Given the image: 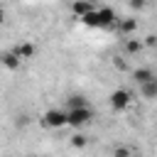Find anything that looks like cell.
Returning a JSON list of instances; mask_svg holds the SVG:
<instances>
[{
    "mask_svg": "<svg viewBox=\"0 0 157 157\" xmlns=\"http://www.w3.org/2000/svg\"><path fill=\"white\" fill-rule=\"evenodd\" d=\"M69 142H71V147H76V150H83V147L88 145V137H86V135H81V132H76V135H74Z\"/></svg>",
    "mask_w": 157,
    "mask_h": 157,
    "instance_id": "cell-13",
    "label": "cell"
},
{
    "mask_svg": "<svg viewBox=\"0 0 157 157\" xmlns=\"http://www.w3.org/2000/svg\"><path fill=\"white\" fill-rule=\"evenodd\" d=\"M118 29L123 34H132L137 29V20L135 17H123V20H118Z\"/></svg>",
    "mask_w": 157,
    "mask_h": 157,
    "instance_id": "cell-10",
    "label": "cell"
},
{
    "mask_svg": "<svg viewBox=\"0 0 157 157\" xmlns=\"http://www.w3.org/2000/svg\"><path fill=\"white\" fill-rule=\"evenodd\" d=\"M113 157H132V150L125 147V145H118V147L113 150Z\"/></svg>",
    "mask_w": 157,
    "mask_h": 157,
    "instance_id": "cell-14",
    "label": "cell"
},
{
    "mask_svg": "<svg viewBox=\"0 0 157 157\" xmlns=\"http://www.w3.org/2000/svg\"><path fill=\"white\" fill-rule=\"evenodd\" d=\"M66 120H69V125L71 128H83V125H88L91 120H93V110H91V105H86V108H71V110H66Z\"/></svg>",
    "mask_w": 157,
    "mask_h": 157,
    "instance_id": "cell-2",
    "label": "cell"
},
{
    "mask_svg": "<svg viewBox=\"0 0 157 157\" xmlns=\"http://www.w3.org/2000/svg\"><path fill=\"white\" fill-rule=\"evenodd\" d=\"M27 157H34V155H27Z\"/></svg>",
    "mask_w": 157,
    "mask_h": 157,
    "instance_id": "cell-17",
    "label": "cell"
},
{
    "mask_svg": "<svg viewBox=\"0 0 157 157\" xmlns=\"http://www.w3.org/2000/svg\"><path fill=\"white\" fill-rule=\"evenodd\" d=\"M108 101H110V108L113 110H125L128 105H130V101H132V93L128 91V88H115L110 96H108Z\"/></svg>",
    "mask_w": 157,
    "mask_h": 157,
    "instance_id": "cell-4",
    "label": "cell"
},
{
    "mask_svg": "<svg viewBox=\"0 0 157 157\" xmlns=\"http://www.w3.org/2000/svg\"><path fill=\"white\" fill-rule=\"evenodd\" d=\"M140 93H142V98L155 101V98H157V76H155L152 81H147L145 86H140Z\"/></svg>",
    "mask_w": 157,
    "mask_h": 157,
    "instance_id": "cell-9",
    "label": "cell"
},
{
    "mask_svg": "<svg viewBox=\"0 0 157 157\" xmlns=\"http://www.w3.org/2000/svg\"><path fill=\"white\" fill-rule=\"evenodd\" d=\"M0 64H2L5 69H10V71H17L20 64H22V59L10 49V52H0Z\"/></svg>",
    "mask_w": 157,
    "mask_h": 157,
    "instance_id": "cell-5",
    "label": "cell"
},
{
    "mask_svg": "<svg viewBox=\"0 0 157 157\" xmlns=\"http://www.w3.org/2000/svg\"><path fill=\"white\" fill-rule=\"evenodd\" d=\"M130 7H132V10H142V7H145V2H142V0H132V2H130Z\"/></svg>",
    "mask_w": 157,
    "mask_h": 157,
    "instance_id": "cell-15",
    "label": "cell"
},
{
    "mask_svg": "<svg viewBox=\"0 0 157 157\" xmlns=\"http://www.w3.org/2000/svg\"><path fill=\"white\" fill-rule=\"evenodd\" d=\"M42 123H44L47 128L59 130V128L69 125V120H66V110H61V108H49V110L42 115Z\"/></svg>",
    "mask_w": 157,
    "mask_h": 157,
    "instance_id": "cell-3",
    "label": "cell"
},
{
    "mask_svg": "<svg viewBox=\"0 0 157 157\" xmlns=\"http://www.w3.org/2000/svg\"><path fill=\"white\" fill-rule=\"evenodd\" d=\"M93 10H96V7H93L91 2H86V0H76V2H71V12H74V15H78L81 20H83L88 12H93Z\"/></svg>",
    "mask_w": 157,
    "mask_h": 157,
    "instance_id": "cell-7",
    "label": "cell"
},
{
    "mask_svg": "<svg viewBox=\"0 0 157 157\" xmlns=\"http://www.w3.org/2000/svg\"><path fill=\"white\" fill-rule=\"evenodd\" d=\"M125 52H128V54L142 52V42H140V39H125Z\"/></svg>",
    "mask_w": 157,
    "mask_h": 157,
    "instance_id": "cell-12",
    "label": "cell"
},
{
    "mask_svg": "<svg viewBox=\"0 0 157 157\" xmlns=\"http://www.w3.org/2000/svg\"><path fill=\"white\" fill-rule=\"evenodd\" d=\"M81 22H83V25H88V27L108 29V27H113V25H115V10H113V7H96V10H93V12H88Z\"/></svg>",
    "mask_w": 157,
    "mask_h": 157,
    "instance_id": "cell-1",
    "label": "cell"
},
{
    "mask_svg": "<svg viewBox=\"0 0 157 157\" xmlns=\"http://www.w3.org/2000/svg\"><path fill=\"white\" fill-rule=\"evenodd\" d=\"M0 20H2V7H0Z\"/></svg>",
    "mask_w": 157,
    "mask_h": 157,
    "instance_id": "cell-16",
    "label": "cell"
},
{
    "mask_svg": "<svg viewBox=\"0 0 157 157\" xmlns=\"http://www.w3.org/2000/svg\"><path fill=\"white\" fill-rule=\"evenodd\" d=\"M155 76H157V74H155L150 66H140V69H135V71H132V81H135L137 86H145V83H147V81H152Z\"/></svg>",
    "mask_w": 157,
    "mask_h": 157,
    "instance_id": "cell-6",
    "label": "cell"
},
{
    "mask_svg": "<svg viewBox=\"0 0 157 157\" xmlns=\"http://www.w3.org/2000/svg\"><path fill=\"white\" fill-rule=\"evenodd\" d=\"M66 103H69V110H71V108H86V105H88V101H86L83 96H78V93L69 96V98H66Z\"/></svg>",
    "mask_w": 157,
    "mask_h": 157,
    "instance_id": "cell-11",
    "label": "cell"
},
{
    "mask_svg": "<svg viewBox=\"0 0 157 157\" xmlns=\"http://www.w3.org/2000/svg\"><path fill=\"white\" fill-rule=\"evenodd\" d=\"M12 52H15V54H17L20 59H32L37 49H34V44H32V42H22V44H17V47H15Z\"/></svg>",
    "mask_w": 157,
    "mask_h": 157,
    "instance_id": "cell-8",
    "label": "cell"
}]
</instances>
